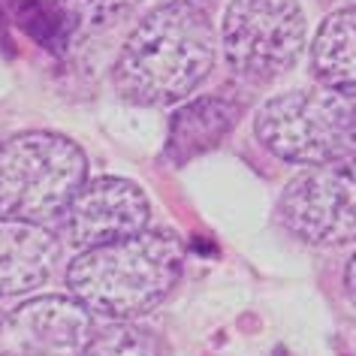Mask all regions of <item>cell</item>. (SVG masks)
Segmentation results:
<instances>
[{
    "label": "cell",
    "instance_id": "9a60e30c",
    "mask_svg": "<svg viewBox=\"0 0 356 356\" xmlns=\"http://www.w3.org/2000/svg\"><path fill=\"white\" fill-rule=\"evenodd\" d=\"M175 3H191V6H197V10H202V13H211L220 0H175Z\"/></svg>",
    "mask_w": 356,
    "mask_h": 356
},
{
    "label": "cell",
    "instance_id": "30bf717a",
    "mask_svg": "<svg viewBox=\"0 0 356 356\" xmlns=\"http://www.w3.org/2000/svg\"><path fill=\"white\" fill-rule=\"evenodd\" d=\"M311 76L320 88L356 97V6L329 13L311 40Z\"/></svg>",
    "mask_w": 356,
    "mask_h": 356
},
{
    "label": "cell",
    "instance_id": "52a82bcc",
    "mask_svg": "<svg viewBox=\"0 0 356 356\" xmlns=\"http://www.w3.org/2000/svg\"><path fill=\"white\" fill-rule=\"evenodd\" d=\"M148 218L151 202L136 181L118 175H100L82 184V191L60 215V224H64L67 242L88 251V248H100L145 233Z\"/></svg>",
    "mask_w": 356,
    "mask_h": 356
},
{
    "label": "cell",
    "instance_id": "ba28073f",
    "mask_svg": "<svg viewBox=\"0 0 356 356\" xmlns=\"http://www.w3.org/2000/svg\"><path fill=\"white\" fill-rule=\"evenodd\" d=\"M91 338V311L73 296H37L0 317V356H82Z\"/></svg>",
    "mask_w": 356,
    "mask_h": 356
},
{
    "label": "cell",
    "instance_id": "4fadbf2b",
    "mask_svg": "<svg viewBox=\"0 0 356 356\" xmlns=\"http://www.w3.org/2000/svg\"><path fill=\"white\" fill-rule=\"evenodd\" d=\"M58 3L82 28H106L136 10L142 0H58Z\"/></svg>",
    "mask_w": 356,
    "mask_h": 356
},
{
    "label": "cell",
    "instance_id": "9c48e42d",
    "mask_svg": "<svg viewBox=\"0 0 356 356\" xmlns=\"http://www.w3.org/2000/svg\"><path fill=\"white\" fill-rule=\"evenodd\" d=\"M60 242L42 224L0 218V299L42 287L58 269Z\"/></svg>",
    "mask_w": 356,
    "mask_h": 356
},
{
    "label": "cell",
    "instance_id": "3957f363",
    "mask_svg": "<svg viewBox=\"0 0 356 356\" xmlns=\"http://www.w3.org/2000/svg\"><path fill=\"white\" fill-rule=\"evenodd\" d=\"M260 145L284 163L326 166L356 157V97L293 88L269 97L254 118Z\"/></svg>",
    "mask_w": 356,
    "mask_h": 356
},
{
    "label": "cell",
    "instance_id": "5bb4252c",
    "mask_svg": "<svg viewBox=\"0 0 356 356\" xmlns=\"http://www.w3.org/2000/svg\"><path fill=\"white\" fill-rule=\"evenodd\" d=\"M344 296L350 302V308L356 311V254L350 257V263L344 269Z\"/></svg>",
    "mask_w": 356,
    "mask_h": 356
},
{
    "label": "cell",
    "instance_id": "5b68a950",
    "mask_svg": "<svg viewBox=\"0 0 356 356\" xmlns=\"http://www.w3.org/2000/svg\"><path fill=\"white\" fill-rule=\"evenodd\" d=\"M218 40L229 73L248 85H272L305 55V13L296 0H229Z\"/></svg>",
    "mask_w": 356,
    "mask_h": 356
},
{
    "label": "cell",
    "instance_id": "8992f818",
    "mask_svg": "<svg viewBox=\"0 0 356 356\" xmlns=\"http://www.w3.org/2000/svg\"><path fill=\"white\" fill-rule=\"evenodd\" d=\"M278 215L284 227L308 245L356 242V157L311 166L284 188Z\"/></svg>",
    "mask_w": 356,
    "mask_h": 356
},
{
    "label": "cell",
    "instance_id": "6da1fadb",
    "mask_svg": "<svg viewBox=\"0 0 356 356\" xmlns=\"http://www.w3.org/2000/svg\"><path fill=\"white\" fill-rule=\"evenodd\" d=\"M218 49L211 13L163 0L124 40L112 70L115 91L136 106H175L209 79Z\"/></svg>",
    "mask_w": 356,
    "mask_h": 356
},
{
    "label": "cell",
    "instance_id": "7a4b0ae2",
    "mask_svg": "<svg viewBox=\"0 0 356 356\" xmlns=\"http://www.w3.org/2000/svg\"><path fill=\"white\" fill-rule=\"evenodd\" d=\"M181 269V242L163 229H145L82 251L67 266V287L85 311L124 323L154 311L175 290Z\"/></svg>",
    "mask_w": 356,
    "mask_h": 356
},
{
    "label": "cell",
    "instance_id": "8fae6325",
    "mask_svg": "<svg viewBox=\"0 0 356 356\" xmlns=\"http://www.w3.org/2000/svg\"><path fill=\"white\" fill-rule=\"evenodd\" d=\"M238 118V106L224 100V97H200V100L188 103L172 121V133H169V157L175 163L206 154L220 139L233 130Z\"/></svg>",
    "mask_w": 356,
    "mask_h": 356
},
{
    "label": "cell",
    "instance_id": "277c9868",
    "mask_svg": "<svg viewBox=\"0 0 356 356\" xmlns=\"http://www.w3.org/2000/svg\"><path fill=\"white\" fill-rule=\"evenodd\" d=\"M85 181V151L60 133L28 130L0 142V218H60Z\"/></svg>",
    "mask_w": 356,
    "mask_h": 356
},
{
    "label": "cell",
    "instance_id": "2e32d148",
    "mask_svg": "<svg viewBox=\"0 0 356 356\" xmlns=\"http://www.w3.org/2000/svg\"><path fill=\"white\" fill-rule=\"evenodd\" d=\"M341 6H356V0H341Z\"/></svg>",
    "mask_w": 356,
    "mask_h": 356
},
{
    "label": "cell",
    "instance_id": "7c38bea8",
    "mask_svg": "<svg viewBox=\"0 0 356 356\" xmlns=\"http://www.w3.org/2000/svg\"><path fill=\"white\" fill-rule=\"evenodd\" d=\"M82 356H160V341L154 332L124 320L94 335Z\"/></svg>",
    "mask_w": 356,
    "mask_h": 356
}]
</instances>
